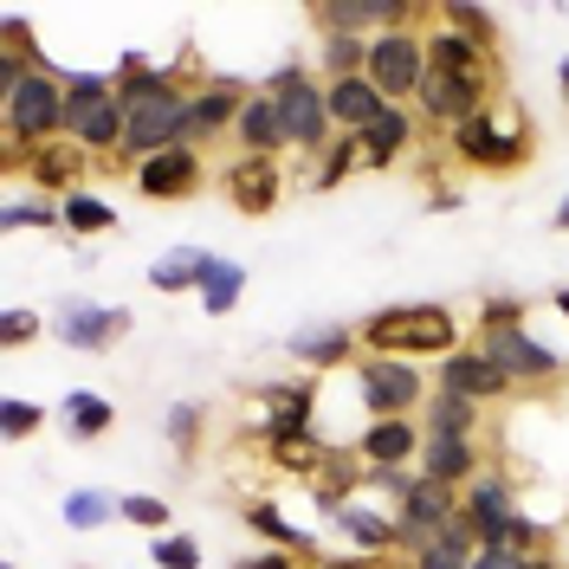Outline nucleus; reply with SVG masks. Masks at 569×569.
<instances>
[{
  "instance_id": "nucleus-40",
  "label": "nucleus",
  "mask_w": 569,
  "mask_h": 569,
  "mask_svg": "<svg viewBox=\"0 0 569 569\" xmlns=\"http://www.w3.org/2000/svg\"><path fill=\"white\" fill-rule=\"evenodd\" d=\"M169 498H156V492H123V525H137V531L149 537H169Z\"/></svg>"
},
{
  "instance_id": "nucleus-11",
  "label": "nucleus",
  "mask_w": 569,
  "mask_h": 569,
  "mask_svg": "<svg viewBox=\"0 0 569 569\" xmlns=\"http://www.w3.org/2000/svg\"><path fill=\"white\" fill-rule=\"evenodd\" d=\"M52 337L78 356H104L110 343H123L130 337V311L123 305H91V298H71L52 311Z\"/></svg>"
},
{
  "instance_id": "nucleus-35",
  "label": "nucleus",
  "mask_w": 569,
  "mask_h": 569,
  "mask_svg": "<svg viewBox=\"0 0 569 569\" xmlns=\"http://www.w3.org/2000/svg\"><path fill=\"white\" fill-rule=\"evenodd\" d=\"M59 518H66L71 531H98V525H110V518H123V498L104 492V486H78V492H66Z\"/></svg>"
},
{
  "instance_id": "nucleus-57",
  "label": "nucleus",
  "mask_w": 569,
  "mask_h": 569,
  "mask_svg": "<svg viewBox=\"0 0 569 569\" xmlns=\"http://www.w3.org/2000/svg\"><path fill=\"white\" fill-rule=\"evenodd\" d=\"M0 569H20V563H0Z\"/></svg>"
},
{
  "instance_id": "nucleus-31",
  "label": "nucleus",
  "mask_w": 569,
  "mask_h": 569,
  "mask_svg": "<svg viewBox=\"0 0 569 569\" xmlns=\"http://www.w3.org/2000/svg\"><path fill=\"white\" fill-rule=\"evenodd\" d=\"M59 427H66L71 440H104L110 427H117V408H110L98 389H71L59 401Z\"/></svg>"
},
{
  "instance_id": "nucleus-49",
  "label": "nucleus",
  "mask_w": 569,
  "mask_h": 569,
  "mask_svg": "<svg viewBox=\"0 0 569 569\" xmlns=\"http://www.w3.org/2000/svg\"><path fill=\"white\" fill-rule=\"evenodd\" d=\"M505 543H511L518 557H543V550H550V537H543V525H537L531 511H518V525L505 531Z\"/></svg>"
},
{
  "instance_id": "nucleus-12",
  "label": "nucleus",
  "mask_w": 569,
  "mask_h": 569,
  "mask_svg": "<svg viewBox=\"0 0 569 569\" xmlns=\"http://www.w3.org/2000/svg\"><path fill=\"white\" fill-rule=\"evenodd\" d=\"M220 194L233 201V213L266 220V213L284 201V162L279 156H233V162L220 169Z\"/></svg>"
},
{
  "instance_id": "nucleus-5",
  "label": "nucleus",
  "mask_w": 569,
  "mask_h": 569,
  "mask_svg": "<svg viewBox=\"0 0 569 569\" xmlns=\"http://www.w3.org/2000/svg\"><path fill=\"white\" fill-rule=\"evenodd\" d=\"M472 350L486 356L492 369L511 376V389H550L569 376V356H557L531 323H505V330H472Z\"/></svg>"
},
{
  "instance_id": "nucleus-18",
  "label": "nucleus",
  "mask_w": 569,
  "mask_h": 569,
  "mask_svg": "<svg viewBox=\"0 0 569 569\" xmlns=\"http://www.w3.org/2000/svg\"><path fill=\"white\" fill-rule=\"evenodd\" d=\"M259 440L266 433H305L311 427V408H318V382L305 376V382H272V389H259Z\"/></svg>"
},
{
  "instance_id": "nucleus-34",
  "label": "nucleus",
  "mask_w": 569,
  "mask_h": 569,
  "mask_svg": "<svg viewBox=\"0 0 569 569\" xmlns=\"http://www.w3.org/2000/svg\"><path fill=\"white\" fill-rule=\"evenodd\" d=\"M356 169H362V137H337V142L318 156V162H311L305 188H311V194H330V188H343Z\"/></svg>"
},
{
  "instance_id": "nucleus-56",
  "label": "nucleus",
  "mask_w": 569,
  "mask_h": 569,
  "mask_svg": "<svg viewBox=\"0 0 569 569\" xmlns=\"http://www.w3.org/2000/svg\"><path fill=\"white\" fill-rule=\"evenodd\" d=\"M557 91H563V104H569V59L557 66Z\"/></svg>"
},
{
  "instance_id": "nucleus-17",
  "label": "nucleus",
  "mask_w": 569,
  "mask_h": 569,
  "mask_svg": "<svg viewBox=\"0 0 569 569\" xmlns=\"http://www.w3.org/2000/svg\"><path fill=\"white\" fill-rule=\"evenodd\" d=\"M323 104H330V123H337V137H362L382 110H389V98L369 84V71H356V78H337V84H323Z\"/></svg>"
},
{
  "instance_id": "nucleus-38",
  "label": "nucleus",
  "mask_w": 569,
  "mask_h": 569,
  "mask_svg": "<svg viewBox=\"0 0 569 569\" xmlns=\"http://www.w3.org/2000/svg\"><path fill=\"white\" fill-rule=\"evenodd\" d=\"M433 20H440V27H453V33H466V39H479L486 52H498V20L486 13V7H472V0H440V7H433Z\"/></svg>"
},
{
  "instance_id": "nucleus-23",
  "label": "nucleus",
  "mask_w": 569,
  "mask_h": 569,
  "mask_svg": "<svg viewBox=\"0 0 569 569\" xmlns=\"http://www.w3.org/2000/svg\"><path fill=\"white\" fill-rule=\"evenodd\" d=\"M362 486H369V466H362V453H356V447H330V460H323L318 479H311V498H318L323 518H337V511H343Z\"/></svg>"
},
{
  "instance_id": "nucleus-2",
  "label": "nucleus",
  "mask_w": 569,
  "mask_h": 569,
  "mask_svg": "<svg viewBox=\"0 0 569 569\" xmlns=\"http://www.w3.org/2000/svg\"><path fill=\"white\" fill-rule=\"evenodd\" d=\"M356 343H362V356H401V362L433 356L440 362L466 343V323L447 305H389L356 323Z\"/></svg>"
},
{
  "instance_id": "nucleus-15",
  "label": "nucleus",
  "mask_w": 569,
  "mask_h": 569,
  "mask_svg": "<svg viewBox=\"0 0 569 569\" xmlns=\"http://www.w3.org/2000/svg\"><path fill=\"white\" fill-rule=\"evenodd\" d=\"M433 389L466 395V401L492 408V401H505V395H511V376H505V369H492V362L472 350V343H460L453 356H440V362H433Z\"/></svg>"
},
{
  "instance_id": "nucleus-20",
  "label": "nucleus",
  "mask_w": 569,
  "mask_h": 569,
  "mask_svg": "<svg viewBox=\"0 0 569 569\" xmlns=\"http://www.w3.org/2000/svg\"><path fill=\"white\" fill-rule=\"evenodd\" d=\"M427 71H453V78H498V52H486L479 39L453 33V27H427Z\"/></svg>"
},
{
  "instance_id": "nucleus-41",
  "label": "nucleus",
  "mask_w": 569,
  "mask_h": 569,
  "mask_svg": "<svg viewBox=\"0 0 569 569\" xmlns=\"http://www.w3.org/2000/svg\"><path fill=\"white\" fill-rule=\"evenodd\" d=\"M39 427H46V408L39 401H27V395H7L0 401V433L7 440H33Z\"/></svg>"
},
{
  "instance_id": "nucleus-50",
  "label": "nucleus",
  "mask_w": 569,
  "mask_h": 569,
  "mask_svg": "<svg viewBox=\"0 0 569 569\" xmlns=\"http://www.w3.org/2000/svg\"><path fill=\"white\" fill-rule=\"evenodd\" d=\"M233 569H311V563L291 557V550H247V557H233Z\"/></svg>"
},
{
  "instance_id": "nucleus-29",
  "label": "nucleus",
  "mask_w": 569,
  "mask_h": 569,
  "mask_svg": "<svg viewBox=\"0 0 569 569\" xmlns=\"http://www.w3.org/2000/svg\"><path fill=\"white\" fill-rule=\"evenodd\" d=\"M247 531H252V537H266V550H291V557L318 563V537L298 531V525L284 518L279 505H272V498H252V505H247Z\"/></svg>"
},
{
  "instance_id": "nucleus-26",
  "label": "nucleus",
  "mask_w": 569,
  "mask_h": 569,
  "mask_svg": "<svg viewBox=\"0 0 569 569\" xmlns=\"http://www.w3.org/2000/svg\"><path fill=\"white\" fill-rule=\"evenodd\" d=\"M330 525H337V537H350L356 557H389L395 550V511H376V505H362V498H350Z\"/></svg>"
},
{
  "instance_id": "nucleus-27",
  "label": "nucleus",
  "mask_w": 569,
  "mask_h": 569,
  "mask_svg": "<svg viewBox=\"0 0 569 569\" xmlns=\"http://www.w3.org/2000/svg\"><path fill=\"white\" fill-rule=\"evenodd\" d=\"M284 350L298 356L305 369H337V362H356V323H311V330H298Z\"/></svg>"
},
{
  "instance_id": "nucleus-53",
  "label": "nucleus",
  "mask_w": 569,
  "mask_h": 569,
  "mask_svg": "<svg viewBox=\"0 0 569 569\" xmlns=\"http://www.w3.org/2000/svg\"><path fill=\"white\" fill-rule=\"evenodd\" d=\"M427 208H433V213H453V208H466V194H460V188H433V194H427Z\"/></svg>"
},
{
  "instance_id": "nucleus-1",
  "label": "nucleus",
  "mask_w": 569,
  "mask_h": 569,
  "mask_svg": "<svg viewBox=\"0 0 569 569\" xmlns=\"http://www.w3.org/2000/svg\"><path fill=\"white\" fill-rule=\"evenodd\" d=\"M447 156H453L460 169H472V176H518V169H531L537 137H531L525 104L498 91L479 117H466L460 130L447 137Z\"/></svg>"
},
{
  "instance_id": "nucleus-42",
  "label": "nucleus",
  "mask_w": 569,
  "mask_h": 569,
  "mask_svg": "<svg viewBox=\"0 0 569 569\" xmlns=\"http://www.w3.org/2000/svg\"><path fill=\"white\" fill-rule=\"evenodd\" d=\"M149 563L156 569H201V543H194L188 531H169V537L149 543Z\"/></svg>"
},
{
  "instance_id": "nucleus-37",
  "label": "nucleus",
  "mask_w": 569,
  "mask_h": 569,
  "mask_svg": "<svg viewBox=\"0 0 569 569\" xmlns=\"http://www.w3.org/2000/svg\"><path fill=\"white\" fill-rule=\"evenodd\" d=\"M362 66H369V39H356V33H323L318 39V78H323V84L356 78Z\"/></svg>"
},
{
  "instance_id": "nucleus-6",
  "label": "nucleus",
  "mask_w": 569,
  "mask_h": 569,
  "mask_svg": "<svg viewBox=\"0 0 569 569\" xmlns=\"http://www.w3.org/2000/svg\"><path fill=\"white\" fill-rule=\"evenodd\" d=\"M356 401H362V415L369 421H395V415H421L427 408V376L415 362H401V356H356Z\"/></svg>"
},
{
  "instance_id": "nucleus-47",
  "label": "nucleus",
  "mask_w": 569,
  "mask_h": 569,
  "mask_svg": "<svg viewBox=\"0 0 569 569\" xmlns=\"http://www.w3.org/2000/svg\"><path fill=\"white\" fill-rule=\"evenodd\" d=\"M0 33H7V59H27V66H39V39H33V27L20 20V13H0Z\"/></svg>"
},
{
  "instance_id": "nucleus-4",
  "label": "nucleus",
  "mask_w": 569,
  "mask_h": 569,
  "mask_svg": "<svg viewBox=\"0 0 569 569\" xmlns=\"http://www.w3.org/2000/svg\"><path fill=\"white\" fill-rule=\"evenodd\" d=\"M59 137H66V71L39 66L13 91H0V142L46 149V142H59Z\"/></svg>"
},
{
  "instance_id": "nucleus-24",
  "label": "nucleus",
  "mask_w": 569,
  "mask_h": 569,
  "mask_svg": "<svg viewBox=\"0 0 569 569\" xmlns=\"http://www.w3.org/2000/svg\"><path fill=\"white\" fill-rule=\"evenodd\" d=\"M233 149L240 156H284V130H279V98L259 84L240 110V123H233Z\"/></svg>"
},
{
  "instance_id": "nucleus-36",
  "label": "nucleus",
  "mask_w": 569,
  "mask_h": 569,
  "mask_svg": "<svg viewBox=\"0 0 569 569\" xmlns=\"http://www.w3.org/2000/svg\"><path fill=\"white\" fill-rule=\"evenodd\" d=\"M59 220H66L71 240H91V233H110V227H117V208H110L104 194L78 188V194H66V201H59Z\"/></svg>"
},
{
  "instance_id": "nucleus-54",
  "label": "nucleus",
  "mask_w": 569,
  "mask_h": 569,
  "mask_svg": "<svg viewBox=\"0 0 569 569\" xmlns=\"http://www.w3.org/2000/svg\"><path fill=\"white\" fill-rule=\"evenodd\" d=\"M550 227H557V233H569V194L557 201V213H550Z\"/></svg>"
},
{
  "instance_id": "nucleus-33",
  "label": "nucleus",
  "mask_w": 569,
  "mask_h": 569,
  "mask_svg": "<svg viewBox=\"0 0 569 569\" xmlns=\"http://www.w3.org/2000/svg\"><path fill=\"white\" fill-rule=\"evenodd\" d=\"M194 298H201V311H208V318H227V311L247 298V266H240V259H213Z\"/></svg>"
},
{
  "instance_id": "nucleus-8",
  "label": "nucleus",
  "mask_w": 569,
  "mask_h": 569,
  "mask_svg": "<svg viewBox=\"0 0 569 569\" xmlns=\"http://www.w3.org/2000/svg\"><path fill=\"white\" fill-rule=\"evenodd\" d=\"M498 98V78H453V71H427L421 91H415V117H421L427 130H460L466 117H479V110Z\"/></svg>"
},
{
  "instance_id": "nucleus-45",
  "label": "nucleus",
  "mask_w": 569,
  "mask_h": 569,
  "mask_svg": "<svg viewBox=\"0 0 569 569\" xmlns=\"http://www.w3.org/2000/svg\"><path fill=\"white\" fill-rule=\"evenodd\" d=\"M415 486H421V472H415V466H369V486H362V492H382L389 505H401Z\"/></svg>"
},
{
  "instance_id": "nucleus-48",
  "label": "nucleus",
  "mask_w": 569,
  "mask_h": 569,
  "mask_svg": "<svg viewBox=\"0 0 569 569\" xmlns=\"http://www.w3.org/2000/svg\"><path fill=\"white\" fill-rule=\"evenodd\" d=\"M33 337H39V318L27 305H7V311H0V343H7V350H20V343H33Z\"/></svg>"
},
{
  "instance_id": "nucleus-44",
  "label": "nucleus",
  "mask_w": 569,
  "mask_h": 569,
  "mask_svg": "<svg viewBox=\"0 0 569 569\" xmlns=\"http://www.w3.org/2000/svg\"><path fill=\"white\" fill-rule=\"evenodd\" d=\"M162 433L176 440V447H181V460H188V453L201 447V408H194V401H176V408L162 415Z\"/></svg>"
},
{
  "instance_id": "nucleus-39",
  "label": "nucleus",
  "mask_w": 569,
  "mask_h": 569,
  "mask_svg": "<svg viewBox=\"0 0 569 569\" xmlns=\"http://www.w3.org/2000/svg\"><path fill=\"white\" fill-rule=\"evenodd\" d=\"M117 98V78H104V71H66V130L84 117V110H98Z\"/></svg>"
},
{
  "instance_id": "nucleus-13",
  "label": "nucleus",
  "mask_w": 569,
  "mask_h": 569,
  "mask_svg": "<svg viewBox=\"0 0 569 569\" xmlns=\"http://www.w3.org/2000/svg\"><path fill=\"white\" fill-rule=\"evenodd\" d=\"M460 518L472 525L479 550H486V543H505V531L518 525V486H511L505 472H479L460 492Z\"/></svg>"
},
{
  "instance_id": "nucleus-32",
  "label": "nucleus",
  "mask_w": 569,
  "mask_h": 569,
  "mask_svg": "<svg viewBox=\"0 0 569 569\" xmlns=\"http://www.w3.org/2000/svg\"><path fill=\"white\" fill-rule=\"evenodd\" d=\"M472 557H479V537H472L466 518H453V525L421 550V557H408V569H472Z\"/></svg>"
},
{
  "instance_id": "nucleus-25",
  "label": "nucleus",
  "mask_w": 569,
  "mask_h": 569,
  "mask_svg": "<svg viewBox=\"0 0 569 569\" xmlns=\"http://www.w3.org/2000/svg\"><path fill=\"white\" fill-rule=\"evenodd\" d=\"M479 415H486L479 401L433 389V395H427V408L415 415V421H421V440H479Z\"/></svg>"
},
{
  "instance_id": "nucleus-55",
  "label": "nucleus",
  "mask_w": 569,
  "mask_h": 569,
  "mask_svg": "<svg viewBox=\"0 0 569 569\" xmlns=\"http://www.w3.org/2000/svg\"><path fill=\"white\" fill-rule=\"evenodd\" d=\"M550 305H557V318L569 323V284H563V291H557V298H550Z\"/></svg>"
},
{
  "instance_id": "nucleus-14",
  "label": "nucleus",
  "mask_w": 569,
  "mask_h": 569,
  "mask_svg": "<svg viewBox=\"0 0 569 569\" xmlns=\"http://www.w3.org/2000/svg\"><path fill=\"white\" fill-rule=\"evenodd\" d=\"M208 188V156L201 149H162V156H149L137 169V194L142 201H194Z\"/></svg>"
},
{
  "instance_id": "nucleus-46",
  "label": "nucleus",
  "mask_w": 569,
  "mask_h": 569,
  "mask_svg": "<svg viewBox=\"0 0 569 569\" xmlns=\"http://www.w3.org/2000/svg\"><path fill=\"white\" fill-rule=\"evenodd\" d=\"M505 323H531V305L525 298H486L472 311V330H505Z\"/></svg>"
},
{
  "instance_id": "nucleus-51",
  "label": "nucleus",
  "mask_w": 569,
  "mask_h": 569,
  "mask_svg": "<svg viewBox=\"0 0 569 569\" xmlns=\"http://www.w3.org/2000/svg\"><path fill=\"white\" fill-rule=\"evenodd\" d=\"M472 569H525V557H518L511 543H486V550L472 557Z\"/></svg>"
},
{
  "instance_id": "nucleus-9",
  "label": "nucleus",
  "mask_w": 569,
  "mask_h": 569,
  "mask_svg": "<svg viewBox=\"0 0 569 569\" xmlns=\"http://www.w3.org/2000/svg\"><path fill=\"white\" fill-rule=\"evenodd\" d=\"M252 84H240V78H220V71H208L194 91H188V142L208 156L220 137H233V123H240V110H247Z\"/></svg>"
},
{
  "instance_id": "nucleus-21",
  "label": "nucleus",
  "mask_w": 569,
  "mask_h": 569,
  "mask_svg": "<svg viewBox=\"0 0 569 569\" xmlns=\"http://www.w3.org/2000/svg\"><path fill=\"white\" fill-rule=\"evenodd\" d=\"M356 453H362V466H415L421 460V421H408V415H395V421H362Z\"/></svg>"
},
{
  "instance_id": "nucleus-52",
  "label": "nucleus",
  "mask_w": 569,
  "mask_h": 569,
  "mask_svg": "<svg viewBox=\"0 0 569 569\" xmlns=\"http://www.w3.org/2000/svg\"><path fill=\"white\" fill-rule=\"evenodd\" d=\"M311 569H382V557H356L350 550V557H318Z\"/></svg>"
},
{
  "instance_id": "nucleus-19",
  "label": "nucleus",
  "mask_w": 569,
  "mask_h": 569,
  "mask_svg": "<svg viewBox=\"0 0 569 569\" xmlns=\"http://www.w3.org/2000/svg\"><path fill=\"white\" fill-rule=\"evenodd\" d=\"M415 472L433 479V486H447V492H466V486L486 472V453H479V440H421Z\"/></svg>"
},
{
  "instance_id": "nucleus-43",
  "label": "nucleus",
  "mask_w": 569,
  "mask_h": 569,
  "mask_svg": "<svg viewBox=\"0 0 569 569\" xmlns=\"http://www.w3.org/2000/svg\"><path fill=\"white\" fill-rule=\"evenodd\" d=\"M0 227L20 233V227H66V220H59V201H7L0 208Z\"/></svg>"
},
{
  "instance_id": "nucleus-3",
  "label": "nucleus",
  "mask_w": 569,
  "mask_h": 569,
  "mask_svg": "<svg viewBox=\"0 0 569 569\" xmlns=\"http://www.w3.org/2000/svg\"><path fill=\"white\" fill-rule=\"evenodd\" d=\"M266 91L279 98L284 156H305V162H318L323 149L337 142V123H330V104H323V78L305 66V59H284V66L266 78Z\"/></svg>"
},
{
  "instance_id": "nucleus-22",
  "label": "nucleus",
  "mask_w": 569,
  "mask_h": 569,
  "mask_svg": "<svg viewBox=\"0 0 569 569\" xmlns=\"http://www.w3.org/2000/svg\"><path fill=\"white\" fill-rule=\"evenodd\" d=\"M415 130H421V117L408 104H389L369 130H362V169H395V162H408Z\"/></svg>"
},
{
  "instance_id": "nucleus-16",
  "label": "nucleus",
  "mask_w": 569,
  "mask_h": 569,
  "mask_svg": "<svg viewBox=\"0 0 569 569\" xmlns=\"http://www.w3.org/2000/svg\"><path fill=\"white\" fill-rule=\"evenodd\" d=\"M84 169H91V156H84L71 137L46 142V149H33V156H27V181H33L39 194H52V201L78 194V188H84Z\"/></svg>"
},
{
  "instance_id": "nucleus-10",
  "label": "nucleus",
  "mask_w": 569,
  "mask_h": 569,
  "mask_svg": "<svg viewBox=\"0 0 569 569\" xmlns=\"http://www.w3.org/2000/svg\"><path fill=\"white\" fill-rule=\"evenodd\" d=\"M453 518H460V492H447V486L421 479L415 492L395 505V557H421L427 543L453 525Z\"/></svg>"
},
{
  "instance_id": "nucleus-28",
  "label": "nucleus",
  "mask_w": 569,
  "mask_h": 569,
  "mask_svg": "<svg viewBox=\"0 0 569 569\" xmlns=\"http://www.w3.org/2000/svg\"><path fill=\"white\" fill-rule=\"evenodd\" d=\"M259 447H266L272 472H298V479H318V466L330 460V440H323L318 427H305V433H266Z\"/></svg>"
},
{
  "instance_id": "nucleus-7",
  "label": "nucleus",
  "mask_w": 569,
  "mask_h": 569,
  "mask_svg": "<svg viewBox=\"0 0 569 569\" xmlns=\"http://www.w3.org/2000/svg\"><path fill=\"white\" fill-rule=\"evenodd\" d=\"M369 84L389 98V104H415L427 78V27H389L382 39H369Z\"/></svg>"
},
{
  "instance_id": "nucleus-30",
  "label": "nucleus",
  "mask_w": 569,
  "mask_h": 569,
  "mask_svg": "<svg viewBox=\"0 0 569 569\" xmlns=\"http://www.w3.org/2000/svg\"><path fill=\"white\" fill-rule=\"evenodd\" d=\"M220 259V252H208V247H176V252H162L156 266H149V284L156 291H201V279H208V266Z\"/></svg>"
}]
</instances>
